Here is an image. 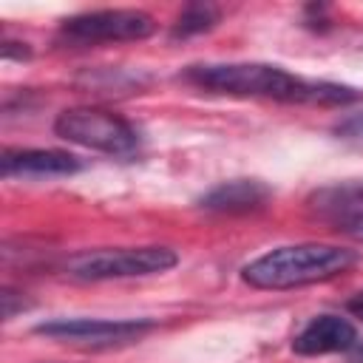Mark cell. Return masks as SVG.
Returning <instances> with one entry per match:
<instances>
[{
	"mask_svg": "<svg viewBox=\"0 0 363 363\" xmlns=\"http://www.w3.org/2000/svg\"><path fill=\"white\" fill-rule=\"evenodd\" d=\"M221 11L210 3H190L179 11L176 23H173V37H193L201 31H210L218 23Z\"/></svg>",
	"mask_w": 363,
	"mask_h": 363,
	"instance_id": "obj_11",
	"label": "cell"
},
{
	"mask_svg": "<svg viewBox=\"0 0 363 363\" xmlns=\"http://www.w3.org/2000/svg\"><path fill=\"white\" fill-rule=\"evenodd\" d=\"M357 264V252L335 244H289L275 247L241 269L255 289H292L343 275Z\"/></svg>",
	"mask_w": 363,
	"mask_h": 363,
	"instance_id": "obj_2",
	"label": "cell"
},
{
	"mask_svg": "<svg viewBox=\"0 0 363 363\" xmlns=\"http://www.w3.org/2000/svg\"><path fill=\"white\" fill-rule=\"evenodd\" d=\"M156 323L147 318H54L45 323H37L34 332L60 343L82 346V349H111V346H128L147 335Z\"/></svg>",
	"mask_w": 363,
	"mask_h": 363,
	"instance_id": "obj_5",
	"label": "cell"
},
{
	"mask_svg": "<svg viewBox=\"0 0 363 363\" xmlns=\"http://www.w3.org/2000/svg\"><path fill=\"white\" fill-rule=\"evenodd\" d=\"M184 79L210 94L227 96H264L281 102H309V105H346L360 94L349 85L303 79L278 65L267 62H204L190 65Z\"/></svg>",
	"mask_w": 363,
	"mask_h": 363,
	"instance_id": "obj_1",
	"label": "cell"
},
{
	"mask_svg": "<svg viewBox=\"0 0 363 363\" xmlns=\"http://www.w3.org/2000/svg\"><path fill=\"white\" fill-rule=\"evenodd\" d=\"M349 235H352V238H357V241H363V224L352 227V230H349Z\"/></svg>",
	"mask_w": 363,
	"mask_h": 363,
	"instance_id": "obj_14",
	"label": "cell"
},
{
	"mask_svg": "<svg viewBox=\"0 0 363 363\" xmlns=\"http://www.w3.org/2000/svg\"><path fill=\"white\" fill-rule=\"evenodd\" d=\"M335 136H337L340 142H346V145L363 150V111L343 116V119L335 125Z\"/></svg>",
	"mask_w": 363,
	"mask_h": 363,
	"instance_id": "obj_12",
	"label": "cell"
},
{
	"mask_svg": "<svg viewBox=\"0 0 363 363\" xmlns=\"http://www.w3.org/2000/svg\"><path fill=\"white\" fill-rule=\"evenodd\" d=\"M82 170L79 156L68 150H45V147H6L0 156V173L6 179H45V176H71Z\"/></svg>",
	"mask_w": 363,
	"mask_h": 363,
	"instance_id": "obj_8",
	"label": "cell"
},
{
	"mask_svg": "<svg viewBox=\"0 0 363 363\" xmlns=\"http://www.w3.org/2000/svg\"><path fill=\"white\" fill-rule=\"evenodd\" d=\"M357 346V329L340 318V315H318L312 318L292 340L295 354L315 357V354H329V352H346Z\"/></svg>",
	"mask_w": 363,
	"mask_h": 363,
	"instance_id": "obj_9",
	"label": "cell"
},
{
	"mask_svg": "<svg viewBox=\"0 0 363 363\" xmlns=\"http://www.w3.org/2000/svg\"><path fill=\"white\" fill-rule=\"evenodd\" d=\"M346 309L357 318V320H363V292H357L354 298H349V303H346Z\"/></svg>",
	"mask_w": 363,
	"mask_h": 363,
	"instance_id": "obj_13",
	"label": "cell"
},
{
	"mask_svg": "<svg viewBox=\"0 0 363 363\" xmlns=\"http://www.w3.org/2000/svg\"><path fill=\"white\" fill-rule=\"evenodd\" d=\"M354 357H357V360H363V346H354Z\"/></svg>",
	"mask_w": 363,
	"mask_h": 363,
	"instance_id": "obj_15",
	"label": "cell"
},
{
	"mask_svg": "<svg viewBox=\"0 0 363 363\" xmlns=\"http://www.w3.org/2000/svg\"><path fill=\"white\" fill-rule=\"evenodd\" d=\"M306 204L320 221L349 233L352 227L363 224V179L326 184L315 190Z\"/></svg>",
	"mask_w": 363,
	"mask_h": 363,
	"instance_id": "obj_7",
	"label": "cell"
},
{
	"mask_svg": "<svg viewBox=\"0 0 363 363\" xmlns=\"http://www.w3.org/2000/svg\"><path fill=\"white\" fill-rule=\"evenodd\" d=\"M179 264L176 250L170 247H116L79 252L65 261V275L74 281H116V278H142L167 272Z\"/></svg>",
	"mask_w": 363,
	"mask_h": 363,
	"instance_id": "obj_3",
	"label": "cell"
},
{
	"mask_svg": "<svg viewBox=\"0 0 363 363\" xmlns=\"http://www.w3.org/2000/svg\"><path fill=\"white\" fill-rule=\"evenodd\" d=\"M54 133L102 153L128 156L139 147V130L102 108H68L54 119Z\"/></svg>",
	"mask_w": 363,
	"mask_h": 363,
	"instance_id": "obj_4",
	"label": "cell"
},
{
	"mask_svg": "<svg viewBox=\"0 0 363 363\" xmlns=\"http://www.w3.org/2000/svg\"><path fill=\"white\" fill-rule=\"evenodd\" d=\"M272 190L261 179H230L207 190L199 204L210 213H250L269 201Z\"/></svg>",
	"mask_w": 363,
	"mask_h": 363,
	"instance_id": "obj_10",
	"label": "cell"
},
{
	"mask_svg": "<svg viewBox=\"0 0 363 363\" xmlns=\"http://www.w3.org/2000/svg\"><path fill=\"white\" fill-rule=\"evenodd\" d=\"M156 31V23L147 11L139 9H99L82 11L60 26V37L71 45H94V43H125L145 40Z\"/></svg>",
	"mask_w": 363,
	"mask_h": 363,
	"instance_id": "obj_6",
	"label": "cell"
}]
</instances>
